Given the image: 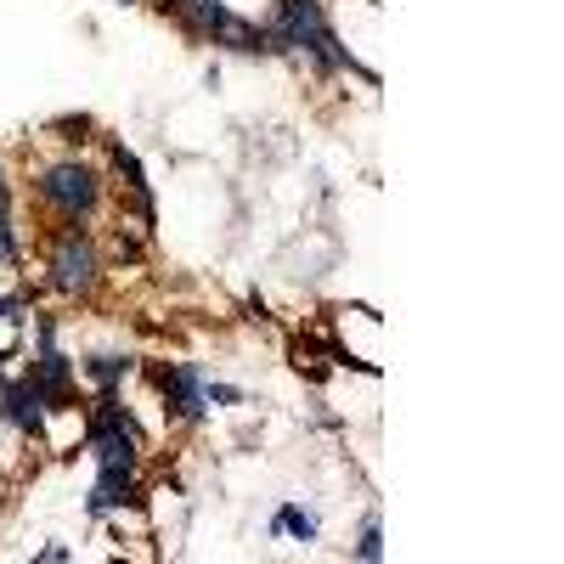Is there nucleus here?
<instances>
[{
    "label": "nucleus",
    "instance_id": "obj_14",
    "mask_svg": "<svg viewBox=\"0 0 564 564\" xmlns=\"http://www.w3.org/2000/svg\"><path fill=\"white\" fill-rule=\"evenodd\" d=\"M40 558H45V564H63V558H74V553H68L63 542H52V547H40Z\"/></svg>",
    "mask_w": 564,
    "mask_h": 564
},
{
    "label": "nucleus",
    "instance_id": "obj_2",
    "mask_svg": "<svg viewBox=\"0 0 564 564\" xmlns=\"http://www.w3.org/2000/svg\"><path fill=\"white\" fill-rule=\"evenodd\" d=\"M175 12H181L186 29H193L198 40H209V45H226V52H243V57L265 52V29L238 18L226 0H175Z\"/></svg>",
    "mask_w": 564,
    "mask_h": 564
},
{
    "label": "nucleus",
    "instance_id": "obj_16",
    "mask_svg": "<svg viewBox=\"0 0 564 564\" xmlns=\"http://www.w3.org/2000/svg\"><path fill=\"white\" fill-rule=\"evenodd\" d=\"M124 7H130V0H124Z\"/></svg>",
    "mask_w": 564,
    "mask_h": 564
},
{
    "label": "nucleus",
    "instance_id": "obj_15",
    "mask_svg": "<svg viewBox=\"0 0 564 564\" xmlns=\"http://www.w3.org/2000/svg\"><path fill=\"white\" fill-rule=\"evenodd\" d=\"M7 361H18V345H7V350H0V379H7Z\"/></svg>",
    "mask_w": 564,
    "mask_h": 564
},
{
    "label": "nucleus",
    "instance_id": "obj_9",
    "mask_svg": "<svg viewBox=\"0 0 564 564\" xmlns=\"http://www.w3.org/2000/svg\"><path fill=\"white\" fill-rule=\"evenodd\" d=\"M130 367H135L130 356H90V361H79V372H85V379L97 384V390H119Z\"/></svg>",
    "mask_w": 564,
    "mask_h": 564
},
{
    "label": "nucleus",
    "instance_id": "obj_6",
    "mask_svg": "<svg viewBox=\"0 0 564 564\" xmlns=\"http://www.w3.org/2000/svg\"><path fill=\"white\" fill-rule=\"evenodd\" d=\"M141 502V486H135V468H97V486L85 497V513L102 520V513H119V508H135Z\"/></svg>",
    "mask_w": 564,
    "mask_h": 564
},
{
    "label": "nucleus",
    "instance_id": "obj_3",
    "mask_svg": "<svg viewBox=\"0 0 564 564\" xmlns=\"http://www.w3.org/2000/svg\"><path fill=\"white\" fill-rule=\"evenodd\" d=\"M34 193L52 204L63 220H85V215H97V204H102V175L90 164H79V159H63V164H45L34 175Z\"/></svg>",
    "mask_w": 564,
    "mask_h": 564
},
{
    "label": "nucleus",
    "instance_id": "obj_5",
    "mask_svg": "<svg viewBox=\"0 0 564 564\" xmlns=\"http://www.w3.org/2000/svg\"><path fill=\"white\" fill-rule=\"evenodd\" d=\"M148 379L159 384V395H164V412L170 417H181V423H198L204 412H209V395H204V367L198 361H153L148 367Z\"/></svg>",
    "mask_w": 564,
    "mask_h": 564
},
{
    "label": "nucleus",
    "instance_id": "obj_10",
    "mask_svg": "<svg viewBox=\"0 0 564 564\" xmlns=\"http://www.w3.org/2000/svg\"><path fill=\"white\" fill-rule=\"evenodd\" d=\"M356 558H384V525H379V513H367L361 520V542H356Z\"/></svg>",
    "mask_w": 564,
    "mask_h": 564
},
{
    "label": "nucleus",
    "instance_id": "obj_1",
    "mask_svg": "<svg viewBox=\"0 0 564 564\" xmlns=\"http://www.w3.org/2000/svg\"><path fill=\"white\" fill-rule=\"evenodd\" d=\"M265 52H300L322 74H361L367 85H379V74L361 68L350 57V45H339L334 23H327L322 0H276V18L265 23Z\"/></svg>",
    "mask_w": 564,
    "mask_h": 564
},
{
    "label": "nucleus",
    "instance_id": "obj_8",
    "mask_svg": "<svg viewBox=\"0 0 564 564\" xmlns=\"http://www.w3.org/2000/svg\"><path fill=\"white\" fill-rule=\"evenodd\" d=\"M316 531H322V525H316V513L300 508V502H282V508H276V520H271V536H294V542H305V547L316 542Z\"/></svg>",
    "mask_w": 564,
    "mask_h": 564
},
{
    "label": "nucleus",
    "instance_id": "obj_7",
    "mask_svg": "<svg viewBox=\"0 0 564 564\" xmlns=\"http://www.w3.org/2000/svg\"><path fill=\"white\" fill-rule=\"evenodd\" d=\"M0 417H7L18 435H45V401H40V390H34L29 372H23L18 384L0 390Z\"/></svg>",
    "mask_w": 564,
    "mask_h": 564
},
{
    "label": "nucleus",
    "instance_id": "obj_12",
    "mask_svg": "<svg viewBox=\"0 0 564 564\" xmlns=\"http://www.w3.org/2000/svg\"><path fill=\"white\" fill-rule=\"evenodd\" d=\"M204 395H209V406H243L249 401L238 384H220V379H204Z\"/></svg>",
    "mask_w": 564,
    "mask_h": 564
},
{
    "label": "nucleus",
    "instance_id": "obj_11",
    "mask_svg": "<svg viewBox=\"0 0 564 564\" xmlns=\"http://www.w3.org/2000/svg\"><path fill=\"white\" fill-rule=\"evenodd\" d=\"M0 265H18V231H12V209L0 204Z\"/></svg>",
    "mask_w": 564,
    "mask_h": 564
},
{
    "label": "nucleus",
    "instance_id": "obj_4",
    "mask_svg": "<svg viewBox=\"0 0 564 564\" xmlns=\"http://www.w3.org/2000/svg\"><path fill=\"white\" fill-rule=\"evenodd\" d=\"M102 282V260H97V243L79 220H68L57 231V249H52V289L57 294H90Z\"/></svg>",
    "mask_w": 564,
    "mask_h": 564
},
{
    "label": "nucleus",
    "instance_id": "obj_13",
    "mask_svg": "<svg viewBox=\"0 0 564 564\" xmlns=\"http://www.w3.org/2000/svg\"><path fill=\"white\" fill-rule=\"evenodd\" d=\"M29 316V300L23 294H0V322H23Z\"/></svg>",
    "mask_w": 564,
    "mask_h": 564
}]
</instances>
